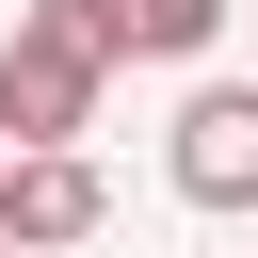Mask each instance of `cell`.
<instances>
[{
  "label": "cell",
  "mask_w": 258,
  "mask_h": 258,
  "mask_svg": "<svg viewBox=\"0 0 258 258\" xmlns=\"http://www.w3.org/2000/svg\"><path fill=\"white\" fill-rule=\"evenodd\" d=\"M161 161H177V194H194V210H258V81H194Z\"/></svg>",
  "instance_id": "cell-2"
},
{
  "label": "cell",
  "mask_w": 258,
  "mask_h": 258,
  "mask_svg": "<svg viewBox=\"0 0 258 258\" xmlns=\"http://www.w3.org/2000/svg\"><path fill=\"white\" fill-rule=\"evenodd\" d=\"M97 81H113V48L81 32V0H48V16L0 32V129L16 145H81L97 129Z\"/></svg>",
  "instance_id": "cell-1"
},
{
  "label": "cell",
  "mask_w": 258,
  "mask_h": 258,
  "mask_svg": "<svg viewBox=\"0 0 258 258\" xmlns=\"http://www.w3.org/2000/svg\"><path fill=\"white\" fill-rule=\"evenodd\" d=\"M0 161H16V129H0Z\"/></svg>",
  "instance_id": "cell-6"
},
{
  "label": "cell",
  "mask_w": 258,
  "mask_h": 258,
  "mask_svg": "<svg viewBox=\"0 0 258 258\" xmlns=\"http://www.w3.org/2000/svg\"><path fill=\"white\" fill-rule=\"evenodd\" d=\"M0 258H32V242H16V226H0Z\"/></svg>",
  "instance_id": "cell-5"
},
{
  "label": "cell",
  "mask_w": 258,
  "mask_h": 258,
  "mask_svg": "<svg viewBox=\"0 0 258 258\" xmlns=\"http://www.w3.org/2000/svg\"><path fill=\"white\" fill-rule=\"evenodd\" d=\"M226 16H242V0H81V32H97L113 64H210Z\"/></svg>",
  "instance_id": "cell-4"
},
{
  "label": "cell",
  "mask_w": 258,
  "mask_h": 258,
  "mask_svg": "<svg viewBox=\"0 0 258 258\" xmlns=\"http://www.w3.org/2000/svg\"><path fill=\"white\" fill-rule=\"evenodd\" d=\"M0 226H16L32 258H64V242H97V226H113V194H97V161H81V145H16V161H0Z\"/></svg>",
  "instance_id": "cell-3"
}]
</instances>
